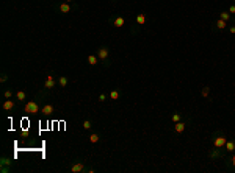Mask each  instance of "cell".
<instances>
[{
    "label": "cell",
    "instance_id": "cell-26",
    "mask_svg": "<svg viewBox=\"0 0 235 173\" xmlns=\"http://www.w3.org/2000/svg\"><path fill=\"white\" fill-rule=\"evenodd\" d=\"M2 165H11V159H8V158H2Z\"/></svg>",
    "mask_w": 235,
    "mask_h": 173
},
{
    "label": "cell",
    "instance_id": "cell-25",
    "mask_svg": "<svg viewBox=\"0 0 235 173\" xmlns=\"http://www.w3.org/2000/svg\"><path fill=\"white\" fill-rule=\"evenodd\" d=\"M3 97H5V98H11V97H13V92H11L10 89H6L5 92H3Z\"/></svg>",
    "mask_w": 235,
    "mask_h": 173
},
{
    "label": "cell",
    "instance_id": "cell-24",
    "mask_svg": "<svg viewBox=\"0 0 235 173\" xmlns=\"http://www.w3.org/2000/svg\"><path fill=\"white\" fill-rule=\"evenodd\" d=\"M91 126H93L91 120H85V122H83V128H85V130H89Z\"/></svg>",
    "mask_w": 235,
    "mask_h": 173
},
{
    "label": "cell",
    "instance_id": "cell-23",
    "mask_svg": "<svg viewBox=\"0 0 235 173\" xmlns=\"http://www.w3.org/2000/svg\"><path fill=\"white\" fill-rule=\"evenodd\" d=\"M227 167H229L230 170H235V154H232V158H230V161H229V164H227Z\"/></svg>",
    "mask_w": 235,
    "mask_h": 173
},
{
    "label": "cell",
    "instance_id": "cell-32",
    "mask_svg": "<svg viewBox=\"0 0 235 173\" xmlns=\"http://www.w3.org/2000/svg\"><path fill=\"white\" fill-rule=\"evenodd\" d=\"M65 2H68V3H72V2H74V0H65Z\"/></svg>",
    "mask_w": 235,
    "mask_h": 173
},
{
    "label": "cell",
    "instance_id": "cell-10",
    "mask_svg": "<svg viewBox=\"0 0 235 173\" xmlns=\"http://www.w3.org/2000/svg\"><path fill=\"white\" fill-rule=\"evenodd\" d=\"M135 22H137V25H144L147 22V16H146V13H138V16L135 17Z\"/></svg>",
    "mask_w": 235,
    "mask_h": 173
},
{
    "label": "cell",
    "instance_id": "cell-21",
    "mask_svg": "<svg viewBox=\"0 0 235 173\" xmlns=\"http://www.w3.org/2000/svg\"><path fill=\"white\" fill-rule=\"evenodd\" d=\"M171 120H173V123H177V122H180V120H182V114H179V112L173 114V115H171Z\"/></svg>",
    "mask_w": 235,
    "mask_h": 173
},
{
    "label": "cell",
    "instance_id": "cell-17",
    "mask_svg": "<svg viewBox=\"0 0 235 173\" xmlns=\"http://www.w3.org/2000/svg\"><path fill=\"white\" fill-rule=\"evenodd\" d=\"M99 140H101V136H99L97 133H93L91 136H89V142L91 143H97Z\"/></svg>",
    "mask_w": 235,
    "mask_h": 173
},
{
    "label": "cell",
    "instance_id": "cell-18",
    "mask_svg": "<svg viewBox=\"0 0 235 173\" xmlns=\"http://www.w3.org/2000/svg\"><path fill=\"white\" fill-rule=\"evenodd\" d=\"M220 19H223V20H226V22H229V20H230V13H229V11H223V13H220Z\"/></svg>",
    "mask_w": 235,
    "mask_h": 173
},
{
    "label": "cell",
    "instance_id": "cell-27",
    "mask_svg": "<svg viewBox=\"0 0 235 173\" xmlns=\"http://www.w3.org/2000/svg\"><path fill=\"white\" fill-rule=\"evenodd\" d=\"M21 134H22V137H27V136H28V130H21Z\"/></svg>",
    "mask_w": 235,
    "mask_h": 173
},
{
    "label": "cell",
    "instance_id": "cell-19",
    "mask_svg": "<svg viewBox=\"0 0 235 173\" xmlns=\"http://www.w3.org/2000/svg\"><path fill=\"white\" fill-rule=\"evenodd\" d=\"M16 98L19 100V102H24V100L27 98V94L24 92V90H17V92H16Z\"/></svg>",
    "mask_w": 235,
    "mask_h": 173
},
{
    "label": "cell",
    "instance_id": "cell-11",
    "mask_svg": "<svg viewBox=\"0 0 235 173\" xmlns=\"http://www.w3.org/2000/svg\"><path fill=\"white\" fill-rule=\"evenodd\" d=\"M224 151H227V153L235 151V139H227V142L224 145Z\"/></svg>",
    "mask_w": 235,
    "mask_h": 173
},
{
    "label": "cell",
    "instance_id": "cell-20",
    "mask_svg": "<svg viewBox=\"0 0 235 173\" xmlns=\"http://www.w3.org/2000/svg\"><path fill=\"white\" fill-rule=\"evenodd\" d=\"M201 95H202L204 98H209V95H210V87H209V86H204L202 90H201Z\"/></svg>",
    "mask_w": 235,
    "mask_h": 173
},
{
    "label": "cell",
    "instance_id": "cell-13",
    "mask_svg": "<svg viewBox=\"0 0 235 173\" xmlns=\"http://www.w3.org/2000/svg\"><path fill=\"white\" fill-rule=\"evenodd\" d=\"M124 24H125V20H124V17H121V16H117L116 19H113V25L116 27V28H121Z\"/></svg>",
    "mask_w": 235,
    "mask_h": 173
},
{
    "label": "cell",
    "instance_id": "cell-12",
    "mask_svg": "<svg viewBox=\"0 0 235 173\" xmlns=\"http://www.w3.org/2000/svg\"><path fill=\"white\" fill-rule=\"evenodd\" d=\"M14 106L16 105H14V102L11 98H6L3 102V109H5V111H11V109H14Z\"/></svg>",
    "mask_w": 235,
    "mask_h": 173
},
{
    "label": "cell",
    "instance_id": "cell-9",
    "mask_svg": "<svg viewBox=\"0 0 235 173\" xmlns=\"http://www.w3.org/2000/svg\"><path fill=\"white\" fill-rule=\"evenodd\" d=\"M41 112H42V115H52L53 112H55V108H53L52 105H44L42 108H41Z\"/></svg>",
    "mask_w": 235,
    "mask_h": 173
},
{
    "label": "cell",
    "instance_id": "cell-2",
    "mask_svg": "<svg viewBox=\"0 0 235 173\" xmlns=\"http://www.w3.org/2000/svg\"><path fill=\"white\" fill-rule=\"evenodd\" d=\"M24 112H25V114H28V115H33V114L41 112L39 103H38V102H27L25 106H24Z\"/></svg>",
    "mask_w": 235,
    "mask_h": 173
},
{
    "label": "cell",
    "instance_id": "cell-22",
    "mask_svg": "<svg viewBox=\"0 0 235 173\" xmlns=\"http://www.w3.org/2000/svg\"><path fill=\"white\" fill-rule=\"evenodd\" d=\"M57 83H58L61 87H66V86H68V78H66V77H60Z\"/></svg>",
    "mask_w": 235,
    "mask_h": 173
},
{
    "label": "cell",
    "instance_id": "cell-7",
    "mask_svg": "<svg viewBox=\"0 0 235 173\" xmlns=\"http://www.w3.org/2000/svg\"><path fill=\"white\" fill-rule=\"evenodd\" d=\"M173 130H174V133L176 134H182L185 130H187V123L185 122H177V123H174V126H173Z\"/></svg>",
    "mask_w": 235,
    "mask_h": 173
},
{
    "label": "cell",
    "instance_id": "cell-15",
    "mask_svg": "<svg viewBox=\"0 0 235 173\" xmlns=\"http://www.w3.org/2000/svg\"><path fill=\"white\" fill-rule=\"evenodd\" d=\"M226 24H227V22H226V20H223V19H218V20H216V22H215V27H216V28H218V30H224V28H226V27H227V25H226Z\"/></svg>",
    "mask_w": 235,
    "mask_h": 173
},
{
    "label": "cell",
    "instance_id": "cell-6",
    "mask_svg": "<svg viewBox=\"0 0 235 173\" xmlns=\"http://www.w3.org/2000/svg\"><path fill=\"white\" fill-rule=\"evenodd\" d=\"M224 148H212L210 151H209V156H210V159H218V158H223L224 156V151H223Z\"/></svg>",
    "mask_w": 235,
    "mask_h": 173
},
{
    "label": "cell",
    "instance_id": "cell-29",
    "mask_svg": "<svg viewBox=\"0 0 235 173\" xmlns=\"http://www.w3.org/2000/svg\"><path fill=\"white\" fill-rule=\"evenodd\" d=\"M229 13H230V14H235V3L229 6Z\"/></svg>",
    "mask_w": 235,
    "mask_h": 173
},
{
    "label": "cell",
    "instance_id": "cell-4",
    "mask_svg": "<svg viewBox=\"0 0 235 173\" xmlns=\"http://www.w3.org/2000/svg\"><path fill=\"white\" fill-rule=\"evenodd\" d=\"M72 8H74V6H71V3H68V2H61V3H57V5H55V10H57L58 13H61V14L71 13Z\"/></svg>",
    "mask_w": 235,
    "mask_h": 173
},
{
    "label": "cell",
    "instance_id": "cell-14",
    "mask_svg": "<svg viewBox=\"0 0 235 173\" xmlns=\"http://www.w3.org/2000/svg\"><path fill=\"white\" fill-rule=\"evenodd\" d=\"M97 61H99L97 55H89V56H88V64H89V66H96Z\"/></svg>",
    "mask_w": 235,
    "mask_h": 173
},
{
    "label": "cell",
    "instance_id": "cell-8",
    "mask_svg": "<svg viewBox=\"0 0 235 173\" xmlns=\"http://www.w3.org/2000/svg\"><path fill=\"white\" fill-rule=\"evenodd\" d=\"M44 87H46V89H53V87H55V77H53L52 74L47 75L46 83H44Z\"/></svg>",
    "mask_w": 235,
    "mask_h": 173
},
{
    "label": "cell",
    "instance_id": "cell-16",
    "mask_svg": "<svg viewBox=\"0 0 235 173\" xmlns=\"http://www.w3.org/2000/svg\"><path fill=\"white\" fill-rule=\"evenodd\" d=\"M108 97H110V100H117L121 97V92L117 89H113V90H110V95H108Z\"/></svg>",
    "mask_w": 235,
    "mask_h": 173
},
{
    "label": "cell",
    "instance_id": "cell-1",
    "mask_svg": "<svg viewBox=\"0 0 235 173\" xmlns=\"http://www.w3.org/2000/svg\"><path fill=\"white\" fill-rule=\"evenodd\" d=\"M210 142H212V147L215 148H224L226 142H227V137L223 131H215L210 137Z\"/></svg>",
    "mask_w": 235,
    "mask_h": 173
},
{
    "label": "cell",
    "instance_id": "cell-5",
    "mask_svg": "<svg viewBox=\"0 0 235 173\" xmlns=\"http://www.w3.org/2000/svg\"><path fill=\"white\" fill-rule=\"evenodd\" d=\"M69 170H71L72 173H83V171H86V165H85V162L77 161V162H74V164L69 167Z\"/></svg>",
    "mask_w": 235,
    "mask_h": 173
},
{
    "label": "cell",
    "instance_id": "cell-28",
    "mask_svg": "<svg viewBox=\"0 0 235 173\" xmlns=\"http://www.w3.org/2000/svg\"><path fill=\"white\" fill-rule=\"evenodd\" d=\"M6 80H8V75H6V74H2V77H0V81H2V83H5Z\"/></svg>",
    "mask_w": 235,
    "mask_h": 173
},
{
    "label": "cell",
    "instance_id": "cell-31",
    "mask_svg": "<svg viewBox=\"0 0 235 173\" xmlns=\"http://www.w3.org/2000/svg\"><path fill=\"white\" fill-rule=\"evenodd\" d=\"M229 33H232V34H235V25H232V27H229Z\"/></svg>",
    "mask_w": 235,
    "mask_h": 173
},
{
    "label": "cell",
    "instance_id": "cell-34",
    "mask_svg": "<svg viewBox=\"0 0 235 173\" xmlns=\"http://www.w3.org/2000/svg\"><path fill=\"white\" fill-rule=\"evenodd\" d=\"M114 2H116V0H114Z\"/></svg>",
    "mask_w": 235,
    "mask_h": 173
},
{
    "label": "cell",
    "instance_id": "cell-30",
    "mask_svg": "<svg viewBox=\"0 0 235 173\" xmlns=\"http://www.w3.org/2000/svg\"><path fill=\"white\" fill-rule=\"evenodd\" d=\"M105 100H107V95H105V94H101V95H99V102H105Z\"/></svg>",
    "mask_w": 235,
    "mask_h": 173
},
{
    "label": "cell",
    "instance_id": "cell-33",
    "mask_svg": "<svg viewBox=\"0 0 235 173\" xmlns=\"http://www.w3.org/2000/svg\"><path fill=\"white\" fill-rule=\"evenodd\" d=\"M233 3H235V0H233Z\"/></svg>",
    "mask_w": 235,
    "mask_h": 173
},
{
    "label": "cell",
    "instance_id": "cell-3",
    "mask_svg": "<svg viewBox=\"0 0 235 173\" xmlns=\"http://www.w3.org/2000/svg\"><path fill=\"white\" fill-rule=\"evenodd\" d=\"M97 58L104 62V66H110V49L108 47H101L97 50Z\"/></svg>",
    "mask_w": 235,
    "mask_h": 173
}]
</instances>
